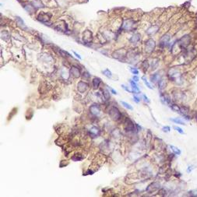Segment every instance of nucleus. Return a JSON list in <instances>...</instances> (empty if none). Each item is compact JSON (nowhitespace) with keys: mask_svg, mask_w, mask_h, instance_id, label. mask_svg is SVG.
<instances>
[{"mask_svg":"<svg viewBox=\"0 0 197 197\" xmlns=\"http://www.w3.org/2000/svg\"><path fill=\"white\" fill-rule=\"evenodd\" d=\"M170 41V36L167 34H164V36H162V38L160 40V46L161 48H164L167 45L168 42Z\"/></svg>","mask_w":197,"mask_h":197,"instance_id":"obj_6","label":"nucleus"},{"mask_svg":"<svg viewBox=\"0 0 197 197\" xmlns=\"http://www.w3.org/2000/svg\"><path fill=\"white\" fill-rule=\"evenodd\" d=\"M133 99H134V101H135L136 103H140V97H138L136 95H134V96H133Z\"/></svg>","mask_w":197,"mask_h":197,"instance_id":"obj_35","label":"nucleus"},{"mask_svg":"<svg viewBox=\"0 0 197 197\" xmlns=\"http://www.w3.org/2000/svg\"><path fill=\"white\" fill-rule=\"evenodd\" d=\"M122 88H123L125 90H126V91L129 92V93H132V90H129V89L128 88V87H127L126 86H125V85H122Z\"/></svg>","mask_w":197,"mask_h":197,"instance_id":"obj_34","label":"nucleus"},{"mask_svg":"<svg viewBox=\"0 0 197 197\" xmlns=\"http://www.w3.org/2000/svg\"><path fill=\"white\" fill-rule=\"evenodd\" d=\"M170 148H171V150L173 153H174L175 154H176V155H180L181 154V150L178 149V147H176V146H172V145H170Z\"/></svg>","mask_w":197,"mask_h":197,"instance_id":"obj_22","label":"nucleus"},{"mask_svg":"<svg viewBox=\"0 0 197 197\" xmlns=\"http://www.w3.org/2000/svg\"><path fill=\"white\" fill-rule=\"evenodd\" d=\"M70 72H71V74L74 77H79L80 76V72H79V69L76 68V66H73V67L71 68Z\"/></svg>","mask_w":197,"mask_h":197,"instance_id":"obj_14","label":"nucleus"},{"mask_svg":"<svg viewBox=\"0 0 197 197\" xmlns=\"http://www.w3.org/2000/svg\"><path fill=\"white\" fill-rule=\"evenodd\" d=\"M130 84H131L132 88V93H135V94H136V93H140V92L139 87H137V85H136V82L134 80L131 79V80H130Z\"/></svg>","mask_w":197,"mask_h":197,"instance_id":"obj_16","label":"nucleus"},{"mask_svg":"<svg viewBox=\"0 0 197 197\" xmlns=\"http://www.w3.org/2000/svg\"><path fill=\"white\" fill-rule=\"evenodd\" d=\"M126 52L124 51V50H118L117 52H114L113 54V57L116 59L118 60H122L123 58L126 57Z\"/></svg>","mask_w":197,"mask_h":197,"instance_id":"obj_5","label":"nucleus"},{"mask_svg":"<svg viewBox=\"0 0 197 197\" xmlns=\"http://www.w3.org/2000/svg\"><path fill=\"white\" fill-rule=\"evenodd\" d=\"M143 99H144V101L146 102H147V103H150V99H149V98L146 97V96L145 95V94H143Z\"/></svg>","mask_w":197,"mask_h":197,"instance_id":"obj_36","label":"nucleus"},{"mask_svg":"<svg viewBox=\"0 0 197 197\" xmlns=\"http://www.w3.org/2000/svg\"><path fill=\"white\" fill-rule=\"evenodd\" d=\"M174 129L176 130V131L179 132L180 134H184V133H185L184 131H183V129H181V128L178 127V126H174Z\"/></svg>","mask_w":197,"mask_h":197,"instance_id":"obj_31","label":"nucleus"},{"mask_svg":"<svg viewBox=\"0 0 197 197\" xmlns=\"http://www.w3.org/2000/svg\"><path fill=\"white\" fill-rule=\"evenodd\" d=\"M158 30H159L158 26H157V25L151 26L150 27H149L147 29V31H146V34H150V35H151V34H154L158 31Z\"/></svg>","mask_w":197,"mask_h":197,"instance_id":"obj_11","label":"nucleus"},{"mask_svg":"<svg viewBox=\"0 0 197 197\" xmlns=\"http://www.w3.org/2000/svg\"><path fill=\"white\" fill-rule=\"evenodd\" d=\"M162 131L164 132H169L170 131H171V128H170L169 126H164L163 128H162Z\"/></svg>","mask_w":197,"mask_h":197,"instance_id":"obj_33","label":"nucleus"},{"mask_svg":"<svg viewBox=\"0 0 197 197\" xmlns=\"http://www.w3.org/2000/svg\"><path fill=\"white\" fill-rule=\"evenodd\" d=\"M130 72H131L132 74H134V75H138V74H139V71L135 68H130Z\"/></svg>","mask_w":197,"mask_h":197,"instance_id":"obj_32","label":"nucleus"},{"mask_svg":"<svg viewBox=\"0 0 197 197\" xmlns=\"http://www.w3.org/2000/svg\"><path fill=\"white\" fill-rule=\"evenodd\" d=\"M102 73L105 75V76L108 77V78H111V76H112V73H111V72L108 70V69H106L105 70L102 71Z\"/></svg>","mask_w":197,"mask_h":197,"instance_id":"obj_24","label":"nucleus"},{"mask_svg":"<svg viewBox=\"0 0 197 197\" xmlns=\"http://www.w3.org/2000/svg\"><path fill=\"white\" fill-rule=\"evenodd\" d=\"M158 86H159V89L160 90H164L165 88L166 87V81L164 79H161L159 80V83H158Z\"/></svg>","mask_w":197,"mask_h":197,"instance_id":"obj_20","label":"nucleus"},{"mask_svg":"<svg viewBox=\"0 0 197 197\" xmlns=\"http://www.w3.org/2000/svg\"><path fill=\"white\" fill-rule=\"evenodd\" d=\"M101 79L100 78H98V77H95V78L93 79V81H92V83H93V87H94V89H97L99 87V85L101 83Z\"/></svg>","mask_w":197,"mask_h":197,"instance_id":"obj_17","label":"nucleus"},{"mask_svg":"<svg viewBox=\"0 0 197 197\" xmlns=\"http://www.w3.org/2000/svg\"><path fill=\"white\" fill-rule=\"evenodd\" d=\"M121 104L122 105L124 106L125 108H127V109H129V110H131V111H132L133 110V107H132V106L131 105H129V104H128V103H126V101H121Z\"/></svg>","mask_w":197,"mask_h":197,"instance_id":"obj_25","label":"nucleus"},{"mask_svg":"<svg viewBox=\"0 0 197 197\" xmlns=\"http://www.w3.org/2000/svg\"><path fill=\"white\" fill-rule=\"evenodd\" d=\"M16 20H17V24L19 25V26H20V27H22L23 29H27V28H26V25H25L24 22H23V20L22 19H21L20 17H16Z\"/></svg>","mask_w":197,"mask_h":197,"instance_id":"obj_18","label":"nucleus"},{"mask_svg":"<svg viewBox=\"0 0 197 197\" xmlns=\"http://www.w3.org/2000/svg\"><path fill=\"white\" fill-rule=\"evenodd\" d=\"M73 53H74V55H76V56L77 58H79V59H81V56H80V55L77 54V53H76V52H73Z\"/></svg>","mask_w":197,"mask_h":197,"instance_id":"obj_39","label":"nucleus"},{"mask_svg":"<svg viewBox=\"0 0 197 197\" xmlns=\"http://www.w3.org/2000/svg\"><path fill=\"white\" fill-rule=\"evenodd\" d=\"M109 88H110V90H111V92L113 94H117V91H115V90H114V89H112V88H111V87H109Z\"/></svg>","mask_w":197,"mask_h":197,"instance_id":"obj_38","label":"nucleus"},{"mask_svg":"<svg viewBox=\"0 0 197 197\" xmlns=\"http://www.w3.org/2000/svg\"><path fill=\"white\" fill-rule=\"evenodd\" d=\"M59 53H60V55L63 57H70L71 56L70 53H68L67 52L64 51V50H62V49H59Z\"/></svg>","mask_w":197,"mask_h":197,"instance_id":"obj_26","label":"nucleus"},{"mask_svg":"<svg viewBox=\"0 0 197 197\" xmlns=\"http://www.w3.org/2000/svg\"><path fill=\"white\" fill-rule=\"evenodd\" d=\"M188 170H187V172L188 173H190V171H192V170H193V166H189L188 167Z\"/></svg>","mask_w":197,"mask_h":197,"instance_id":"obj_40","label":"nucleus"},{"mask_svg":"<svg viewBox=\"0 0 197 197\" xmlns=\"http://www.w3.org/2000/svg\"><path fill=\"white\" fill-rule=\"evenodd\" d=\"M142 66H143V68L145 70H147V69L149 68V62H148V61L147 60H145L144 62H143Z\"/></svg>","mask_w":197,"mask_h":197,"instance_id":"obj_30","label":"nucleus"},{"mask_svg":"<svg viewBox=\"0 0 197 197\" xmlns=\"http://www.w3.org/2000/svg\"><path fill=\"white\" fill-rule=\"evenodd\" d=\"M103 95H104V97H105L106 100H108L109 98H110V94H109V91L108 90L105 89L103 90Z\"/></svg>","mask_w":197,"mask_h":197,"instance_id":"obj_27","label":"nucleus"},{"mask_svg":"<svg viewBox=\"0 0 197 197\" xmlns=\"http://www.w3.org/2000/svg\"><path fill=\"white\" fill-rule=\"evenodd\" d=\"M155 46H156L155 41H153L151 38L147 40L146 42V52L148 53L152 52L154 50V48H155Z\"/></svg>","mask_w":197,"mask_h":197,"instance_id":"obj_2","label":"nucleus"},{"mask_svg":"<svg viewBox=\"0 0 197 197\" xmlns=\"http://www.w3.org/2000/svg\"><path fill=\"white\" fill-rule=\"evenodd\" d=\"M133 23H134L133 21H131V20L127 21V22L124 24V28L126 29V30H128V31L132 30V28L133 27V25H132Z\"/></svg>","mask_w":197,"mask_h":197,"instance_id":"obj_19","label":"nucleus"},{"mask_svg":"<svg viewBox=\"0 0 197 197\" xmlns=\"http://www.w3.org/2000/svg\"><path fill=\"white\" fill-rule=\"evenodd\" d=\"M139 79H140L139 77H138L136 75H135L133 77H132V80H134L135 82H138V81H139Z\"/></svg>","mask_w":197,"mask_h":197,"instance_id":"obj_37","label":"nucleus"},{"mask_svg":"<svg viewBox=\"0 0 197 197\" xmlns=\"http://www.w3.org/2000/svg\"><path fill=\"white\" fill-rule=\"evenodd\" d=\"M161 187V185L159 184L158 182H153L146 188V191L149 192V193H152V192L155 191L156 189H158Z\"/></svg>","mask_w":197,"mask_h":197,"instance_id":"obj_9","label":"nucleus"},{"mask_svg":"<svg viewBox=\"0 0 197 197\" xmlns=\"http://www.w3.org/2000/svg\"><path fill=\"white\" fill-rule=\"evenodd\" d=\"M135 126L136 125H134V123L132 122L129 118H127L125 121V129L126 130L127 132H132L135 130Z\"/></svg>","mask_w":197,"mask_h":197,"instance_id":"obj_3","label":"nucleus"},{"mask_svg":"<svg viewBox=\"0 0 197 197\" xmlns=\"http://www.w3.org/2000/svg\"><path fill=\"white\" fill-rule=\"evenodd\" d=\"M171 121H172L173 122H175V123L178 124V125H182V126H185V123L183 121L181 120L180 118H171Z\"/></svg>","mask_w":197,"mask_h":197,"instance_id":"obj_23","label":"nucleus"},{"mask_svg":"<svg viewBox=\"0 0 197 197\" xmlns=\"http://www.w3.org/2000/svg\"><path fill=\"white\" fill-rule=\"evenodd\" d=\"M87 87H88V85L83 81H80L78 83V90H79V91L81 93H83L85 90L87 89Z\"/></svg>","mask_w":197,"mask_h":197,"instance_id":"obj_12","label":"nucleus"},{"mask_svg":"<svg viewBox=\"0 0 197 197\" xmlns=\"http://www.w3.org/2000/svg\"><path fill=\"white\" fill-rule=\"evenodd\" d=\"M90 113H91L93 115H95V116L99 115V114H101L100 107L97 105H93L91 107H90Z\"/></svg>","mask_w":197,"mask_h":197,"instance_id":"obj_8","label":"nucleus"},{"mask_svg":"<svg viewBox=\"0 0 197 197\" xmlns=\"http://www.w3.org/2000/svg\"><path fill=\"white\" fill-rule=\"evenodd\" d=\"M52 17V14L51 13H40L39 16L38 17V20L41 21V22H45V21H48L50 20V18Z\"/></svg>","mask_w":197,"mask_h":197,"instance_id":"obj_7","label":"nucleus"},{"mask_svg":"<svg viewBox=\"0 0 197 197\" xmlns=\"http://www.w3.org/2000/svg\"><path fill=\"white\" fill-rule=\"evenodd\" d=\"M159 74H160L159 73H156L153 74V75L150 76L151 83H157V82L159 81L160 79H161V76H160Z\"/></svg>","mask_w":197,"mask_h":197,"instance_id":"obj_13","label":"nucleus"},{"mask_svg":"<svg viewBox=\"0 0 197 197\" xmlns=\"http://www.w3.org/2000/svg\"><path fill=\"white\" fill-rule=\"evenodd\" d=\"M190 42V38L188 35H185L184 37H182L179 41H178V45L180 48H185L186 46H188V44Z\"/></svg>","mask_w":197,"mask_h":197,"instance_id":"obj_4","label":"nucleus"},{"mask_svg":"<svg viewBox=\"0 0 197 197\" xmlns=\"http://www.w3.org/2000/svg\"><path fill=\"white\" fill-rule=\"evenodd\" d=\"M101 133V131L100 129H98L97 127H95V126H93L91 129H90V134L91 136L93 137H96L97 136H99Z\"/></svg>","mask_w":197,"mask_h":197,"instance_id":"obj_10","label":"nucleus"},{"mask_svg":"<svg viewBox=\"0 0 197 197\" xmlns=\"http://www.w3.org/2000/svg\"><path fill=\"white\" fill-rule=\"evenodd\" d=\"M159 60L158 59H155V60H153V62H152V65H151V67H152L153 70H156L157 67L159 65Z\"/></svg>","mask_w":197,"mask_h":197,"instance_id":"obj_28","label":"nucleus"},{"mask_svg":"<svg viewBox=\"0 0 197 197\" xmlns=\"http://www.w3.org/2000/svg\"><path fill=\"white\" fill-rule=\"evenodd\" d=\"M140 40V34H135L132 36V38H130L129 41L132 44H136Z\"/></svg>","mask_w":197,"mask_h":197,"instance_id":"obj_15","label":"nucleus"},{"mask_svg":"<svg viewBox=\"0 0 197 197\" xmlns=\"http://www.w3.org/2000/svg\"><path fill=\"white\" fill-rule=\"evenodd\" d=\"M170 108L172 111H174L175 112H177V113H179L181 114V107H179L178 105H170Z\"/></svg>","mask_w":197,"mask_h":197,"instance_id":"obj_21","label":"nucleus"},{"mask_svg":"<svg viewBox=\"0 0 197 197\" xmlns=\"http://www.w3.org/2000/svg\"><path fill=\"white\" fill-rule=\"evenodd\" d=\"M109 115L114 121H118L121 118L122 114L119 110L115 107H111L109 111Z\"/></svg>","mask_w":197,"mask_h":197,"instance_id":"obj_1","label":"nucleus"},{"mask_svg":"<svg viewBox=\"0 0 197 197\" xmlns=\"http://www.w3.org/2000/svg\"><path fill=\"white\" fill-rule=\"evenodd\" d=\"M142 79H143V83H145V85H146V87H148L149 89H150V90H153V87H152V86H151V85H150V83H149V82L147 81V79H146L145 78V77H142Z\"/></svg>","mask_w":197,"mask_h":197,"instance_id":"obj_29","label":"nucleus"}]
</instances>
